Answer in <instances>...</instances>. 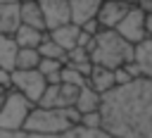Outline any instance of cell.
<instances>
[{
    "mask_svg": "<svg viewBox=\"0 0 152 138\" xmlns=\"http://www.w3.org/2000/svg\"><path fill=\"white\" fill-rule=\"evenodd\" d=\"M102 128L116 138H152V79L140 76L102 95Z\"/></svg>",
    "mask_w": 152,
    "mask_h": 138,
    "instance_id": "6da1fadb",
    "label": "cell"
},
{
    "mask_svg": "<svg viewBox=\"0 0 152 138\" xmlns=\"http://www.w3.org/2000/svg\"><path fill=\"white\" fill-rule=\"evenodd\" d=\"M90 59L107 69L124 67L133 59V43H128L116 29H100L90 45Z\"/></svg>",
    "mask_w": 152,
    "mask_h": 138,
    "instance_id": "7a4b0ae2",
    "label": "cell"
},
{
    "mask_svg": "<svg viewBox=\"0 0 152 138\" xmlns=\"http://www.w3.org/2000/svg\"><path fill=\"white\" fill-rule=\"evenodd\" d=\"M76 124L71 121L66 107H43V105H33L26 124L21 131H28V133H43V136H57V133H64L69 128H74Z\"/></svg>",
    "mask_w": 152,
    "mask_h": 138,
    "instance_id": "3957f363",
    "label": "cell"
},
{
    "mask_svg": "<svg viewBox=\"0 0 152 138\" xmlns=\"http://www.w3.org/2000/svg\"><path fill=\"white\" fill-rule=\"evenodd\" d=\"M31 109H33V102L26 95H21L14 88L5 90V98L0 105V131H21Z\"/></svg>",
    "mask_w": 152,
    "mask_h": 138,
    "instance_id": "277c9868",
    "label": "cell"
},
{
    "mask_svg": "<svg viewBox=\"0 0 152 138\" xmlns=\"http://www.w3.org/2000/svg\"><path fill=\"white\" fill-rule=\"evenodd\" d=\"M12 88L19 90L21 95H26L33 105H38L45 88H48V79L38 69H14L12 71Z\"/></svg>",
    "mask_w": 152,
    "mask_h": 138,
    "instance_id": "5b68a950",
    "label": "cell"
},
{
    "mask_svg": "<svg viewBox=\"0 0 152 138\" xmlns=\"http://www.w3.org/2000/svg\"><path fill=\"white\" fill-rule=\"evenodd\" d=\"M0 138H116V136L107 133L104 128H86L78 124L57 136H43V133H28V131H0Z\"/></svg>",
    "mask_w": 152,
    "mask_h": 138,
    "instance_id": "8992f818",
    "label": "cell"
},
{
    "mask_svg": "<svg viewBox=\"0 0 152 138\" xmlns=\"http://www.w3.org/2000/svg\"><path fill=\"white\" fill-rule=\"evenodd\" d=\"M116 31L128 40V43H140L142 38H147V31H145V10L140 5H133L128 10V14L121 19V24L116 26Z\"/></svg>",
    "mask_w": 152,
    "mask_h": 138,
    "instance_id": "52a82bcc",
    "label": "cell"
},
{
    "mask_svg": "<svg viewBox=\"0 0 152 138\" xmlns=\"http://www.w3.org/2000/svg\"><path fill=\"white\" fill-rule=\"evenodd\" d=\"M76 98H78V88L76 86H71V83H48V88H45V93H43V98H40V102L38 105H43V107H74V102H76Z\"/></svg>",
    "mask_w": 152,
    "mask_h": 138,
    "instance_id": "ba28073f",
    "label": "cell"
},
{
    "mask_svg": "<svg viewBox=\"0 0 152 138\" xmlns=\"http://www.w3.org/2000/svg\"><path fill=\"white\" fill-rule=\"evenodd\" d=\"M38 2H40V10H43L48 31L71 21V5H69V0H38Z\"/></svg>",
    "mask_w": 152,
    "mask_h": 138,
    "instance_id": "9c48e42d",
    "label": "cell"
},
{
    "mask_svg": "<svg viewBox=\"0 0 152 138\" xmlns=\"http://www.w3.org/2000/svg\"><path fill=\"white\" fill-rule=\"evenodd\" d=\"M133 5L128 2H119V0H102V7L97 12V21L102 29H116L121 24V19L128 14Z\"/></svg>",
    "mask_w": 152,
    "mask_h": 138,
    "instance_id": "30bf717a",
    "label": "cell"
},
{
    "mask_svg": "<svg viewBox=\"0 0 152 138\" xmlns=\"http://www.w3.org/2000/svg\"><path fill=\"white\" fill-rule=\"evenodd\" d=\"M71 5V21L83 26L90 19H97V12L102 7V0H69Z\"/></svg>",
    "mask_w": 152,
    "mask_h": 138,
    "instance_id": "8fae6325",
    "label": "cell"
},
{
    "mask_svg": "<svg viewBox=\"0 0 152 138\" xmlns=\"http://www.w3.org/2000/svg\"><path fill=\"white\" fill-rule=\"evenodd\" d=\"M48 33H50V38H52L55 43H59V45L69 52L71 48H76V45H78L81 26H78V24H74V21H69V24H62V26H57V29L48 31Z\"/></svg>",
    "mask_w": 152,
    "mask_h": 138,
    "instance_id": "7c38bea8",
    "label": "cell"
},
{
    "mask_svg": "<svg viewBox=\"0 0 152 138\" xmlns=\"http://www.w3.org/2000/svg\"><path fill=\"white\" fill-rule=\"evenodd\" d=\"M19 24V2H0V36H14Z\"/></svg>",
    "mask_w": 152,
    "mask_h": 138,
    "instance_id": "4fadbf2b",
    "label": "cell"
},
{
    "mask_svg": "<svg viewBox=\"0 0 152 138\" xmlns=\"http://www.w3.org/2000/svg\"><path fill=\"white\" fill-rule=\"evenodd\" d=\"M19 17H21V24H28V26L48 31L45 29V17H43V10H40L38 0H21L19 2Z\"/></svg>",
    "mask_w": 152,
    "mask_h": 138,
    "instance_id": "5bb4252c",
    "label": "cell"
},
{
    "mask_svg": "<svg viewBox=\"0 0 152 138\" xmlns=\"http://www.w3.org/2000/svg\"><path fill=\"white\" fill-rule=\"evenodd\" d=\"M133 62L140 67V74L152 79V38H142L133 45Z\"/></svg>",
    "mask_w": 152,
    "mask_h": 138,
    "instance_id": "9a60e30c",
    "label": "cell"
},
{
    "mask_svg": "<svg viewBox=\"0 0 152 138\" xmlns=\"http://www.w3.org/2000/svg\"><path fill=\"white\" fill-rule=\"evenodd\" d=\"M88 83L97 90V93H109L114 86H116V79H114V69H107V67H100V64H93V71L88 76Z\"/></svg>",
    "mask_w": 152,
    "mask_h": 138,
    "instance_id": "2e32d148",
    "label": "cell"
},
{
    "mask_svg": "<svg viewBox=\"0 0 152 138\" xmlns=\"http://www.w3.org/2000/svg\"><path fill=\"white\" fill-rule=\"evenodd\" d=\"M100 105H102V93H97L90 83H86L83 88H78V98H76V102H74V107H76L81 114L95 112V109H100Z\"/></svg>",
    "mask_w": 152,
    "mask_h": 138,
    "instance_id": "e0dca14e",
    "label": "cell"
},
{
    "mask_svg": "<svg viewBox=\"0 0 152 138\" xmlns=\"http://www.w3.org/2000/svg\"><path fill=\"white\" fill-rule=\"evenodd\" d=\"M48 31L43 29H36V26H28V24H19V29L14 31V40L19 43V48H38L43 43Z\"/></svg>",
    "mask_w": 152,
    "mask_h": 138,
    "instance_id": "ac0fdd59",
    "label": "cell"
},
{
    "mask_svg": "<svg viewBox=\"0 0 152 138\" xmlns=\"http://www.w3.org/2000/svg\"><path fill=\"white\" fill-rule=\"evenodd\" d=\"M17 55H19V43L14 40V36H0V67L14 71Z\"/></svg>",
    "mask_w": 152,
    "mask_h": 138,
    "instance_id": "d6986e66",
    "label": "cell"
},
{
    "mask_svg": "<svg viewBox=\"0 0 152 138\" xmlns=\"http://www.w3.org/2000/svg\"><path fill=\"white\" fill-rule=\"evenodd\" d=\"M62 69H64V62H62V59L40 57L38 71H40V74L48 79V83H62Z\"/></svg>",
    "mask_w": 152,
    "mask_h": 138,
    "instance_id": "ffe728a7",
    "label": "cell"
},
{
    "mask_svg": "<svg viewBox=\"0 0 152 138\" xmlns=\"http://www.w3.org/2000/svg\"><path fill=\"white\" fill-rule=\"evenodd\" d=\"M38 52H40V57H50V59H62V62H66V50H64L59 43H55V40L50 38V33H45L43 43L38 45Z\"/></svg>",
    "mask_w": 152,
    "mask_h": 138,
    "instance_id": "44dd1931",
    "label": "cell"
},
{
    "mask_svg": "<svg viewBox=\"0 0 152 138\" xmlns=\"http://www.w3.org/2000/svg\"><path fill=\"white\" fill-rule=\"evenodd\" d=\"M38 64H40V52H38V48H19L17 69H38Z\"/></svg>",
    "mask_w": 152,
    "mask_h": 138,
    "instance_id": "7402d4cb",
    "label": "cell"
},
{
    "mask_svg": "<svg viewBox=\"0 0 152 138\" xmlns=\"http://www.w3.org/2000/svg\"><path fill=\"white\" fill-rule=\"evenodd\" d=\"M62 81H64V83H71V86H76V88H83V86L88 83V76H86L83 71H78L76 67L64 64V69H62Z\"/></svg>",
    "mask_w": 152,
    "mask_h": 138,
    "instance_id": "603a6c76",
    "label": "cell"
},
{
    "mask_svg": "<svg viewBox=\"0 0 152 138\" xmlns=\"http://www.w3.org/2000/svg\"><path fill=\"white\" fill-rule=\"evenodd\" d=\"M81 126H86V128H102V114H100V109L81 114Z\"/></svg>",
    "mask_w": 152,
    "mask_h": 138,
    "instance_id": "cb8c5ba5",
    "label": "cell"
},
{
    "mask_svg": "<svg viewBox=\"0 0 152 138\" xmlns=\"http://www.w3.org/2000/svg\"><path fill=\"white\" fill-rule=\"evenodd\" d=\"M114 79H116V86H124V83L133 81V76L128 74L126 67H116V69H114Z\"/></svg>",
    "mask_w": 152,
    "mask_h": 138,
    "instance_id": "d4e9b609",
    "label": "cell"
},
{
    "mask_svg": "<svg viewBox=\"0 0 152 138\" xmlns=\"http://www.w3.org/2000/svg\"><path fill=\"white\" fill-rule=\"evenodd\" d=\"M12 88V71L0 67V90H10Z\"/></svg>",
    "mask_w": 152,
    "mask_h": 138,
    "instance_id": "484cf974",
    "label": "cell"
},
{
    "mask_svg": "<svg viewBox=\"0 0 152 138\" xmlns=\"http://www.w3.org/2000/svg\"><path fill=\"white\" fill-rule=\"evenodd\" d=\"M81 29H83L86 33H90V36H95V33H97V31H100L102 26H100V21H97V19H90V21H86V24H83Z\"/></svg>",
    "mask_w": 152,
    "mask_h": 138,
    "instance_id": "4316f807",
    "label": "cell"
},
{
    "mask_svg": "<svg viewBox=\"0 0 152 138\" xmlns=\"http://www.w3.org/2000/svg\"><path fill=\"white\" fill-rule=\"evenodd\" d=\"M145 31L152 38V12H145Z\"/></svg>",
    "mask_w": 152,
    "mask_h": 138,
    "instance_id": "83f0119b",
    "label": "cell"
},
{
    "mask_svg": "<svg viewBox=\"0 0 152 138\" xmlns=\"http://www.w3.org/2000/svg\"><path fill=\"white\" fill-rule=\"evenodd\" d=\"M138 5H140L145 12H152V0H138Z\"/></svg>",
    "mask_w": 152,
    "mask_h": 138,
    "instance_id": "f1b7e54d",
    "label": "cell"
},
{
    "mask_svg": "<svg viewBox=\"0 0 152 138\" xmlns=\"http://www.w3.org/2000/svg\"><path fill=\"white\" fill-rule=\"evenodd\" d=\"M119 2H128V5H138V0H119Z\"/></svg>",
    "mask_w": 152,
    "mask_h": 138,
    "instance_id": "f546056e",
    "label": "cell"
},
{
    "mask_svg": "<svg viewBox=\"0 0 152 138\" xmlns=\"http://www.w3.org/2000/svg\"><path fill=\"white\" fill-rule=\"evenodd\" d=\"M0 2H21V0H0Z\"/></svg>",
    "mask_w": 152,
    "mask_h": 138,
    "instance_id": "4dcf8cb0",
    "label": "cell"
},
{
    "mask_svg": "<svg viewBox=\"0 0 152 138\" xmlns=\"http://www.w3.org/2000/svg\"><path fill=\"white\" fill-rule=\"evenodd\" d=\"M0 93H5V90H0Z\"/></svg>",
    "mask_w": 152,
    "mask_h": 138,
    "instance_id": "1f68e13d",
    "label": "cell"
}]
</instances>
